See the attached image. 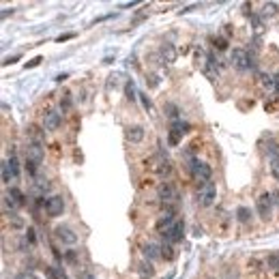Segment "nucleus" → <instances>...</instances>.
Returning a JSON list of instances; mask_svg holds the SVG:
<instances>
[{
  "label": "nucleus",
  "instance_id": "12",
  "mask_svg": "<svg viewBox=\"0 0 279 279\" xmlns=\"http://www.w3.org/2000/svg\"><path fill=\"white\" fill-rule=\"evenodd\" d=\"M125 131H127V140L131 144H140L144 140V136H146V131H144L142 125H131V127H127Z\"/></svg>",
  "mask_w": 279,
  "mask_h": 279
},
{
  "label": "nucleus",
  "instance_id": "3",
  "mask_svg": "<svg viewBox=\"0 0 279 279\" xmlns=\"http://www.w3.org/2000/svg\"><path fill=\"white\" fill-rule=\"evenodd\" d=\"M230 65L236 71H241V73H245V71L254 67V60H251V54L245 48H234L230 52Z\"/></svg>",
  "mask_w": 279,
  "mask_h": 279
},
{
  "label": "nucleus",
  "instance_id": "7",
  "mask_svg": "<svg viewBox=\"0 0 279 279\" xmlns=\"http://www.w3.org/2000/svg\"><path fill=\"white\" fill-rule=\"evenodd\" d=\"M161 236H164V241L168 243V245H176V243H181L183 236H185V221L176 219L168 230L161 232Z\"/></svg>",
  "mask_w": 279,
  "mask_h": 279
},
{
  "label": "nucleus",
  "instance_id": "22",
  "mask_svg": "<svg viewBox=\"0 0 279 279\" xmlns=\"http://www.w3.org/2000/svg\"><path fill=\"white\" fill-rule=\"evenodd\" d=\"M176 258V251H174V247L172 245H168V243H164V245H161V260H174Z\"/></svg>",
  "mask_w": 279,
  "mask_h": 279
},
{
  "label": "nucleus",
  "instance_id": "5",
  "mask_svg": "<svg viewBox=\"0 0 279 279\" xmlns=\"http://www.w3.org/2000/svg\"><path fill=\"white\" fill-rule=\"evenodd\" d=\"M189 129H191V125H189L187 121L178 118L174 123H170V133H168V144L170 146H178V142L183 140L185 133H189Z\"/></svg>",
  "mask_w": 279,
  "mask_h": 279
},
{
  "label": "nucleus",
  "instance_id": "4",
  "mask_svg": "<svg viewBox=\"0 0 279 279\" xmlns=\"http://www.w3.org/2000/svg\"><path fill=\"white\" fill-rule=\"evenodd\" d=\"M195 197H197V204H200L202 209H209V206H211L215 200H217V185H215L213 181L200 185Z\"/></svg>",
  "mask_w": 279,
  "mask_h": 279
},
{
  "label": "nucleus",
  "instance_id": "26",
  "mask_svg": "<svg viewBox=\"0 0 279 279\" xmlns=\"http://www.w3.org/2000/svg\"><path fill=\"white\" fill-rule=\"evenodd\" d=\"M215 50H219V52H226L228 50V39L226 37H215Z\"/></svg>",
  "mask_w": 279,
  "mask_h": 279
},
{
  "label": "nucleus",
  "instance_id": "1",
  "mask_svg": "<svg viewBox=\"0 0 279 279\" xmlns=\"http://www.w3.org/2000/svg\"><path fill=\"white\" fill-rule=\"evenodd\" d=\"M187 170H189V174H191L193 181H195V183H200V185L209 183V181H211V176H213V168H211L209 164H206V161H200L197 157H191V159H189Z\"/></svg>",
  "mask_w": 279,
  "mask_h": 279
},
{
  "label": "nucleus",
  "instance_id": "34",
  "mask_svg": "<svg viewBox=\"0 0 279 279\" xmlns=\"http://www.w3.org/2000/svg\"><path fill=\"white\" fill-rule=\"evenodd\" d=\"M15 60H20V54H15V56H11V58H5V65H13Z\"/></svg>",
  "mask_w": 279,
  "mask_h": 279
},
{
  "label": "nucleus",
  "instance_id": "10",
  "mask_svg": "<svg viewBox=\"0 0 279 279\" xmlns=\"http://www.w3.org/2000/svg\"><path fill=\"white\" fill-rule=\"evenodd\" d=\"M60 125H62V114L54 110V107L46 110V114H43V131H58Z\"/></svg>",
  "mask_w": 279,
  "mask_h": 279
},
{
  "label": "nucleus",
  "instance_id": "16",
  "mask_svg": "<svg viewBox=\"0 0 279 279\" xmlns=\"http://www.w3.org/2000/svg\"><path fill=\"white\" fill-rule=\"evenodd\" d=\"M159 54H161V58H164L166 62H174L176 60V50L172 43H164V46L159 48Z\"/></svg>",
  "mask_w": 279,
  "mask_h": 279
},
{
  "label": "nucleus",
  "instance_id": "31",
  "mask_svg": "<svg viewBox=\"0 0 279 279\" xmlns=\"http://www.w3.org/2000/svg\"><path fill=\"white\" fill-rule=\"evenodd\" d=\"M60 107H62V112H67L69 107H71V99H69V95H67V97L60 101Z\"/></svg>",
  "mask_w": 279,
  "mask_h": 279
},
{
  "label": "nucleus",
  "instance_id": "13",
  "mask_svg": "<svg viewBox=\"0 0 279 279\" xmlns=\"http://www.w3.org/2000/svg\"><path fill=\"white\" fill-rule=\"evenodd\" d=\"M43 155H46V152H43V144H32V142L28 144V148H26V157H28V159H32L34 164L41 166Z\"/></svg>",
  "mask_w": 279,
  "mask_h": 279
},
{
  "label": "nucleus",
  "instance_id": "8",
  "mask_svg": "<svg viewBox=\"0 0 279 279\" xmlns=\"http://www.w3.org/2000/svg\"><path fill=\"white\" fill-rule=\"evenodd\" d=\"M54 236H56V241H60L62 245H67V247L77 245V241H79L75 230L69 228V226H56V228H54Z\"/></svg>",
  "mask_w": 279,
  "mask_h": 279
},
{
  "label": "nucleus",
  "instance_id": "25",
  "mask_svg": "<svg viewBox=\"0 0 279 279\" xmlns=\"http://www.w3.org/2000/svg\"><path fill=\"white\" fill-rule=\"evenodd\" d=\"M266 266L271 268V271H279V254H271L266 258Z\"/></svg>",
  "mask_w": 279,
  "mask_h": 279
},
{
  "label": "nucleus",
  "instance_id": "36",
  "mask_svg": "<svg viewBox=\"0 0 279 279\" xmlns=\"http://www.w3.org/2000/svg\"><path fill=\"white\" fill-rule=\"evenodd\" d=\"M9 13H13V9H3V13H0V17H3V20H5V17H7Z\"/></svg>",
  "mask_w": 279,
  "mask_h": 279
},
{
  "label": "nucleus",
  "instance_id": "38",
  "mask_svg": "<svg viewBox=\"0 0 279 279\" xmlns=\"http://www.w3.org/2000/svg\"><path fill=\"white\" fill-rule=\"evenodd\" d=\"M275 84H277V95H279V73H275Z\"/></svg>",
  "mask_w": 279,
  "mask_h": 279
},
{
  "label": "nucleus",
  "instance_id": "18",
  "mask_svg": "<svg viewBox=\"0 0 279 279\" xmlns=\"http://www.w3.org/2000/svg\"><path fill=\"white\" fill-rule=\"evenodd\" d=\"M7 166H9V172H11V176H13V183L20 178V159H17L15 155H11L7 159Z\"/></svg>",
  "mask_w": 279,
  "mask_h": 279
},
{
  "label": "nucleus",
  "instance_id": "23",
  "mask_svg": "<svg viewBox=\"0 0 279 279\" xmlns=\"http://www.w3.org/2000/svg\"><path fill=\"white\" fill-rule=\"evenodd\" d=\"M262 86L268 93H277V84H275V75H262Z\"/></svg>",
  "mask_w": 279,
  "mask_h": 279
},
{
  "label": "nucleus",
  "instance_id": "24",
  "mask_svg": "<svg viewBox=\"0 0 279 279\" xmlns=\"http://www.w3.org/2000/svg\"><path fill=\"white\" fill-rule=\"evenodd\" d=\"M138 268H140V271H138V273H140L142 277H150L152 273H155V271H152V264L148 262V260H144V262H142V264H140Z\"/></svg>",
  "mask_w": 279,
  "mask_h": 279
},
{
  "label": "nucleus",
  "instance_id": "27",
  "mask_svg": "<svg viewBox=\"0 0 279 279\" xmlns=\"http://www.w3.org/2000/svg\"><path fill=\"white\" fill-rule=\"evenodd\" d=\"M138 97H140V101H142V105H144V110L150 112V110H152V101L148 99V95H146V93H140Z\"/></svg>",
  "mask_w": 279,
  "mask_h": 279
},
{
  "label": "nucleus",
  "instance_id": "35",
  "mask_svg": "<svg viewBox=\"0 0 279 279\" xmlns=\"http://www.w3.org/2000/svg\"><path fill=\"white\" fill-rule=\"evenodd\" d=\"M71 37H73V34H71V32H69V34H60V37H58L56 41H69Z\"/></svg>",
  "mask_w": 279,
  "mask_h": 279
},
{
  "label": "nucleus",
  "instance_id": "39",
  "mask_svg": "<svg viewBox=\"0 0 279 279\" xmlns=\"http://www.w3.org/2000/svg\"><path fill=\"white\" fill-rule=\"evenodd\" d=\"M82 279H95V277H91V275H84V277H82Z\"/></svg>",
  "mask_w": 279,
  "mask_h": 279
},
{
  "label": "nucleus",
  "instance_id": "28",
  "mask_svg": "<svg viewBox=\"0 0 279 279\" xmlns=\"http://www.w3.org/2000/svg\"><path fill=\"white\" fill-rule=\"evenodd\" d=\"M271 174L279 181V157H273V159H271Z\"/></svg>",
  "mask_w": 279,
  "mask_h": 279
},
{
  "label": "nucleus",
  "instance_id": "9",
  "mask_svg": "<svg viewBox=\"0 0 279 279\" xmlns=\"http://www.w3.org/2000/svg\"><path fill=\"white\" fill-rule=\"evenodd\" d=\"M273 206H275V200H273L271 191H264V193L256 200V211H258V215H260L262 219H268V217H271Z\"/></svg>",
  "mask_w": 279,
  "mask_h": 279
},
{
  "label": "nucleus",
  "instance_id": "17",
  "mask_svg": "<svg viewBox=\"0 0 279 279\" xmlns=\"http://www.w3.org/2000/svg\"><path fill=\"white\" fill-rule=\"evenodd\" d=\"M7 195H9V197H11V200L15 202L17 209H20V206H24V202H26V195H24V191H22V189H17V187H9Z\"/></svg>",
  "mask_w": 279,
  "mask_h": 279
},
{
  "label": "nucleus",
  "instance_id": "32",
  "mask_svg": "<svg viewBox=\"0 0 279 279\" xmlns=\"http://www.w3.org/2000/svg\"><path fill=\"white\" fill-rule=\"evenodd\" d=\"M39 62H41V56H37V58H32V60H28V62H26V69H32V67H37V65H39Z\"/></svg>",
  "mask_w": 279,
  "mask_h": 279
},
{
  "label": "nucleus",
  "instance_id": "14",
  "mask_svg": "<svg viewBox=\"0 0 279 279\" xmlns=\"http://www.w3.org/2000/svg\"><path fill=\"white\" fill-rule=\"evenodd\" d=\"M142 256H144V260L152 262V260L161 258V247L155 245V243H146V245H142Z\"/></svg>",
  "mask_w": 279,
  "mask_h": 279
},
{
  "label": "nucleus",
  "instance_id": "30",
  "mask_svg": "<svg viewBox=\"0 0 279 279\" xmlns=\"http://www.w3.org/2000/svg\"><path fill=\"white\" fill-rule=\"evenodd\" d=\"M65 260H69V262H75V260H77V251L75 249H69L67 254H65Z\"/></svg>",
  "mask_w": 279,
  "mask_h": 279
},
{
  "label": "nucleus",
  "instance_id": "11",
  "mask_svg": "<svg viewBox=\"0 0 279 279\" xmlns=\"http://www.w3.org/2000/svg\"><path fill=\"white\" fill-rule=\"evenodd\" d=\"M174 221H176V219H174V209H166V213L161 215V217L155 221V228H157L159 232H164V228L168 230V228L172 226Z\"/></svg>",
  "mask_w": 279,
  "mask_h": 279
},
{
  "label": "nucleus",
  "instance_id": "15",
  "mask_svg": "<svg viewBox=\"0 0 279 279\" xmlns=\"http://www.w3.org/2000/svg\"><path fill=\"white\" fill-rule=\"evenodd\" d=\"M164 114L170 118V123H174V121L181 118V107H178L174 101H166L164 103Z\"/></svg>",
  "mask_w": 279,
  "mask_h": 279
},
{
  "label": "nucleus",
  "instance_id": "29",
  "mask_svg": "<svg viewBox=\"0 0 279 279\" xmlns=\"http://www.w3.org/2000/svg\"><path fill=\"white\" fill-rule=\"evenodd\" d=\"M26 241H28L30 245H32V243H37V234H34V228H28V230H26Z\"/></svg>",
  "mask_w": 279,
  "mask_h": 279
},
{
  "label": "nucleus",
  "instance_id": "33",
  "mask_svg": "<svg viewBox=\"0 0 279 279\" xmlns=\"http://www.w3.org/2000/svg\"><path fill=\"white\" fill-rule=\"evenodd\" d=\"M15 279H39V277L34 275V273H20V275H17Z\"/></svg>",
  "mask_w": 279,
  "mask_h": 279
},
{
  "label": "nucleus",
  "instance_id": "21",
  "mask_svg": "<svg viewBox=\"0 0 279 279\" xmlns=\"http://www.w3.org/2000/svg\"><path fill=\"white\" fill-rule=\"evenodd\" d=\"M279 13V5L277 3H264L262 5V17H275Z\"/></svg>",
  "mask_w": 279,
  "mask_h": 279
},
{
  "label": "nucleus",
  "instance_id": "2",
  "mask_svg": "<svg viewBox=\"0 0 279 279\" xmlns=\"http://www.w3.org/2000/svg\"><path fill=\"white\" fill-rule=\"evenodd\" d=\"M157 197L161 200V204H164L166 209H174V204L178 202L181 193H178V189H176L174 183L166 181V183H161V185L157 187Z\"/></svg>",
  "mask_w": 279,
  "mask_h": 279
},
{
  "label": "nucleus",
  "instance_id": "20",
  "mask_svg": "<svg viewBox=\"0 0 279 279\" xmlns=\"http://www.w3.org/2000/svg\"><path fill=\"white\" fill-rule=\"evenodd\" d=\"M125 95H127L129 101H138V91H136V84H133V79H127V84H125Z\"/></svg>",
  "mask_w": 279,
  "mask_h": 279
},
{
  "label": "nucleus",
  "instance_id": "6",
  "mask_svg": "<svg viewBox=\"0 0 279 279\" xmlns=\"http://www.w3.org/2000/svg\"><path fill=\"white\" fill-rule=\"evenodd\" d=\"M43 211L50 219H56L65 213V197L62 195H50L48 200H43Z\"/></svg>",
  "mask_w": 279,
  "mask_h": 279
},
{
  "label": "nucleus",
  "instance_id": "37",
  "mask_svg": "<svg viewBox=\"0 0 279 279\" xmlns=\"http://www.w3.org/2000/svg\"><path fill=\"white\" fill-rule=\"evenodd\" d=\"M69 73H62V75H56V82H62V79H67Z\"/></svg>",
  "mask_w": 279,
  "mask_h": 279
},
{
  "label": "nucleus",
  "instance_id": "19",
  "mask_svg": "<svg viewBox=\"0 0 279 279\" xmlns=\"http://www.w3.org/2000/svg\"><path fill=\"white\" fill-rule=\"evenodd\" d=\"M234 217H236L238 223H249V219H251V209H249V206H238L236 213H234Z\"/></svg>",
  "mask_w": 279,
  "mask_h": 279
}]
</instances>
